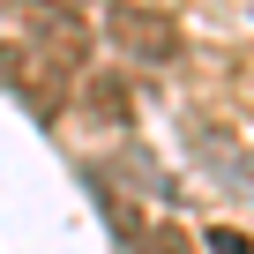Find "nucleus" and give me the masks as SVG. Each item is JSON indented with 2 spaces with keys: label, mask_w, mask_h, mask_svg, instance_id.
<instances>
[{
  "label": "nucleus",
  "mask_w": 254,
  "mask_h": 254,
  "mask_svg": "<svg viewBox=\"0 0 254 254\" xmlns=\"http://www.w3.org/2000/svg\"><path fill=\"white\" fill-rule=\"evenodd\" d=\"M0 90H8L15 105H30L38 120H53L67 105V67L53 53H38L30 38H15V45H0Z\"/></svg>",
  "instance_id": "f257e3e1"
},
{
  "label": "nucleus",
  "mask_w": 254,
  "mask_h": 254,
  "mask_svg": "<svg viewBox=\"0 0 254 254\" xmlns=\"http://www.w3.org/2000/svg\"><path fill=\"white\" fill-rule=\"evenodd\" d=\"M105 38L127 53V60H180V23L165 8H142V0H105Z\"/></svg>",
  "instance_id": "f03ea898"
},
{
  "label": "nucleus",
  "mask_w": 254,
  "mask_h": 254,
  "mask_svg": "<svg viewBox=\"0 0 254 254\" xmlns=\"http://www.w3.org/2000/svg\"><path fill=\"white\" fill-rule=\"evenodd\" d=\"M15 15L30 23V45H38V53H53L60 67H82L90 30H82V15L67 8V0H15Z\"/></svg>",
  "instance_id": "7ed1b4c3"
},
{
  "label": "nucleus",
  "mask_w": 254,
  "mask_h": 254,
  "mask_svg": "<svg viewBox=\"0 0 254 254\" xmlns=\"http://www.w3.org/2000/svg\"><path fill=\"white\" fill-rule=\"evenodd\" d=\"M90 97H97V112H105V120H127V90H120V82H105V75H97V82H90Z\"/></svg>",
  "instance_id": "20e7f679"
},
{
  "label": "nucleus",
  "mask_w": 254,
  "mask_h": 254,
  "mask_svg": "<svg viewBox=\"0 0 254 254\" xmlns=\"http://www.w3.org/2000/svg\"><path fill=\"white\" fill-rule=\"evenodd\" d=\"M209 254H254V239L247 232H232V224H209V239H202Z\"/></svg>",
  "instance_id": "39448f33"
},
{
  "label": "nucleus",
  "mask_w": 254,
  "mask_h": 254,
  "mask_svg": "<svg viewBox=\"0 0 254 254\" xmlns=\"http://www.w3.org/2000/svg\"><path fill=\"white\" fill-rule=\"evenodd\" d=\"M157 254H194V247L180 239V224H157Z\"/></svg>",
  "instance_id": "423d86ee"
}]
</instances>
